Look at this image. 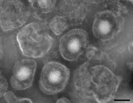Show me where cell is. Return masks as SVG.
<instances>
[{"label": "cell", "instance_id": "obj_1", "mask_svg": "<svg viewBox=\"0 0 133 103\" xmlns=\"http://www.w3.org/2000/svg\"><path fill=\"white\" fill-rule=\"evenodd\" d=\"M17 41L23 55L35 58L46 55L54 41L45 28L37 22L23 27L17 34Z\"/></svg>", "mask_w": 133, "mask_h": 103}, {"label": "cell", "instance_id": "obj_2", "mask_svg": "<svg viewBox=\"0 0 133 103\" xmlns=\"http://www.w3.org/2000/svg\"><path fill=\"white\" fill-rule=\"evenodd\" d=\"M90 74L91 91L94 100L105 103L112 99L121 82L119 77L102 65L91 67Z\"/></svg>", "mask_w": 133, "mask_h": 103}, {"label": "cell", "instance_id": "obj_3", "mask_svg": "<svg viewBox=\"0 0 133 103\" xmlns=\"http://www.w3.org/2000/svg\"><path fill=\"white\" fill-rule=\"evenodd\" d=\"M70 77L69 69L57 61L45 64L39 81L41 91L46 95H54L62 91L67 84Z\"/></svg>", "mask_w": 133, "mask_h": 103}, {"label": "cell", "instance_id": "obj_4", "mask_svg": "<svg viewBox=\"0 0 133 103\" xmlns=\"http://www.w3.org/2000/svg\"><path fill=\"white\" fill-rule=\"evenodd\" d=\"M29 12L24 4L16 0L0 1V24L5 31L22 26L27 20Z\"/></svg>", "mask_w": 133, "mask_h": 103}, {"label": "cell", "instance_id": "obj_5", "mask_svg": "<svg viewBox=\"0 0 133 103\" xmlns=\"http://www.w3.org/2000/svg\"><path fill=\"white\" fill-rule=\"evenodd\" d=\"M88 43V34L84 30L79 28L71 30L59 40L60 53L66 60H76L83 53Z\"/></svg>", "mask_w": 133, "mask_h": 103}, {"label": "cell", "instance_id": "obj_6", "mask_svg": "<svg viewBox=\"0 0 133 103\" xmlns=\"http://www.w3.org/2000/svg\"><path fill=\"white\" fill-rule=\"evenodd\" d=\"M121 18L111 11H105L96 14L92 25V31L96 38L102 41L112 39L120 31Z\"/></svg>", "mask_w": 133, "mask_h": 103}, {"label": "cell", "instance_id": "obj_7", "mask_svg": "<svg viewBox=\"0 0 133 103\" xmlns=\"http://www.w3.org/2000/svg\"><path fill=\"white\" fill-rule=\"evenodd\" d=\"M36 62L30 59H22L14 65L11 84L15 90H26L32 85L36 69Z\"/></svg>", "mask_w": 133, "mask_h": 103}, {"label": "cell", "instance_id": "obj_8", "mask_svg": "<svg viewBox=\"0 0 133 103\" xmlns=\"http://www.w3.org/2000/svg\"><path fill=\"white\" fill-rule=\"evenodd\" d=\"M90 77V67L88 62L83 64L74 74L73 82L76 93L84 101L94 99L91 91Z\"/></svg>", "mask_w": 133, "mask_h": 103}, {"label": "cell", "instance_id": "obj_9", "mask_svg": "<svg viewBox=\"0 0 133 103\" xmlns=\"http://www.w3.org/2000/svg\"><path fill=\"white\" fill-rule=\"evenodd\" d=\"M59 9L61 16L73 25L81 23L87 14V8L81 1H62Z\"/></svg>", "mask_w": 133, "mask_h": 103}, {"label": "cell", "instance_id": "obj_10", "mask_svg": "<svg viewBox=\"0 0 133 103\" xmlns=\"http://www.w3.org/2000/svg\"><path fill=\"white\" fill-rule=\"evenodd\" d=\"M49 28L56 36H60L68 29V23L62 16H56L50 20Z\"/></svg>", "mask_w": 133, "mask_h": 103}, {"label": "cell", "instance_id": "obj_11", "mask_svg": "<svg viewBox=\"0 0 133 103\" xmlns=\"http://www.w3.org/2000/svg\"><path fill=\"white\" fill-rule=\"evenodd\" d=\"M32 6L43 14H48L54 10L56 1H29Z\"/></svg>", "mask_w": 133, "mask_h": 103}, {"label": "cell", "instance_id": "obj_12", "mask_svg": "<svg viewBox=\"0 0 133 103\" xmlns=\"http://www.w3.org/2000/svg\"><path fill=\"white\" fill-rule=\"evenodd\" d=\"M4 99L8 103H31V99L27 98H20L17 97L12 91H7L4 95Z\"/></svg>", "mask_w": 133, "mask_h": 103}, {"label": "cell", "instance_id": "obj_13", "mask_svg": "<svg viewBox=\"0 0 133 103\" xmlns=\"http://www.w3.org/2000/svg\"><path fill=\"white\" fill-rule=\"evenodd\" d=\"M8 89V83L6 80L1 75L0 77V96H4Z\"/></svg>", "mask_w": 133, "mask_h": 103}, {"label": "cell", "instance_id": "obj_14", "mask_svg": "<svg viewBox=\"0 0 133 103\" xmlns=\"http://www.w3.org/2000/svg\"><path fill=\"white\" fill-rule=\"evenodd\" d=\"M57 103H70V100L65 97H62L58 99L56 101Z\"/></svg>", "mask_w": 133, "mask_h": 103}]
</instances>
